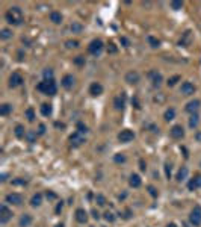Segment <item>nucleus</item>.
I'll list each match as a JSON object with an SVG mask.
<instances>
[{
    "instance_id": "obj_1",
    "label": "nucleus",
    "mask_w": 201,
    "mask_h": 227,
    "mask_svg": "<svg viewBox=\"0 0 201 227\" xmlns=\"http://www.w3.org/2000/svg\"><path fill=\"white\" fill-rule=\"evenodd\" d=\"M5 18L9 24L12 26H20L24 20V15H23V11L18 8V6H12L9 8V11L5 14Z\"/></svg>"
},
{
    "instance_id": "obj_2",
    "label": "nucleus",
    "mask_w": 201,
    "mask_h": 227,
    "mask_svg": "<svg viewBox=\"0 0 201 227\" xmlns=\"http://www.w3.org/2000/svg\"><path fill=\"white\" fill-rule=\"evenodd\" d=\"M36 89L39 92H44L47 95H55L56 91H58V86H56V82L55 80H42L36 85Z\"/></svg>"
},
{
    "instance_id": "obj_3",
    "label": "nucleus",
    "mask_w": 201,
    "mask_h": 227,
    "mask_svg": "<svg viewBox=\"0 0 201 227\" xmlns=\"http://www.w3.org/2000/svg\"><path fill=\"white\" fill-rule=\"evenodd\" d=\"M189 222L193 227H198L201 224V206H195L189 215Z\"/></svg>"
},
{
    "instance_id": "obj_4",
    "label": "nucleus",
    "mask_w": 201,
    "mask_h": 227,
    "mask_svg": "<svg viewBox=\"0 0 201 227\" xmlns=\"http://www.w3.org/2000/svg\"><path fill=\"white\" fill-rule=\"evenodd\" d=\"M102 50H103V43H102V40H94V41H91V44H89V47H88V52H89L91 55H94V56L100 55V53H102Z\"/></svg>"
},
{
    "instance_id": "obj_5",
    "label": "nucleus",
    "mask_w": 201,
    "mask_h": 227,
    "mask_svg": "<svg viewBox=\"0 0 201 227\" xmlns=\"http://www.w3.org/2000/svg\"><path fill=\"white\" fill-rule=\"evenodd\" d=\"M11 216H12V212H11L5 204L0 206V222H2V224H6V222L11 219Z\"/></svg>"
},
{
    "instance_id": "obj_6",
    "label": "nucleus",
    "mask_w": 201,
    "mask_h": 227,
    "mask_svg": "<svg viewBox=\"0 0 201 227\" xmlns=\"http://www.w3.org/2000/svg\"><path fill=\"white\" fill-rule=\"evenodd\" d=\"M20 85H23V76L20 73H12L11 77H9V86L11 88H17Z\"/></svg>"
},
{
    "instance_id": "obj_7",
    "label": "nucleus",
    "mask_w": 201,
    "mask_h": 227,
    "mask_svg": "<svg viewBox=\"0 0 201 227\" xmlns=\"http://www.w3.org/2000/svg\"><path fill=\"white\" fill-rule=\"evenodd\" d=\"M133 138H135V133H133L132 130H129V129L121 130L120 135H118L120 142H130V141H133Z\"/></svg>"
},
{
    "instance_id": "obj_8",
    "label": "nucleus",
    "mask_w": 201,
    "mask_h": 227,
    "mask_svg": "<svg viewBox=\"0 0 201 227\" xmlns=\"http://www.w3.org/2000/svg\"><path fill=\"white\" fill-rule=\"evenodd\" d=\"M126 82L127 83H130V85H136L138 82H139V79H141V76H139V73L138 71H135V70H132V71H129L127 74H126Z\"/></svg>"
},
{
    "instance_id": "obj_9",
    "label": "nucleus",
    "mask_w": 201,
    "mask_h": 227,
    "mask_svg": "<svg viewBox=\"0 0 201 227\" xmlns=\"http://www.w3.org/2000/svg\"><path fill=\"white\" fill-rule=\"evenodd\" d=\"M169 135H171V138H174V139H181V138L184 136V130H183L181 126L177 124V126H172V127H171Z\"/></svg>"
},
{
    "instance_id": "obj_10",
    "label": "nucleus",
    "mask_w": 201,
    "mask_h": 227,
    "mask_svg": "<svg viewBox=\"0 0 201 227\" xmlns=\"http://www.w3.org/2000/svg\"><path fill=\"white\" fill-rule=\"evenodd\" d=\"M6 203H11V204H21L23 203V197L20 195V194H17V192H11V194H8L6 195Z\"/></svg>"
},
{
    "instance_id": "obj_11",
    "label": "nucleus",
    "mask_w": 201,
    "mask_h": 227,
    "mask_svg": "<svg viewBox=\"0 0 201 227\" xmlns=\"http://www.w3.org/2000/svg\"><path fill=\"white\" fill-rule=\"evenodd\" d=\"M180 91H181V94H184V95H192V94L195 92V85L190 83V82H183Z\"/></svg>"
},
{
    "instance_id": "obj_12",
    "label": "nucleus",
    "mask_w": 201,
    "mask_h": 227,
    "mask_svg": "<svg viewBox=\"0 0 201 227\" xmlns=\"http://www.w3.org/2000/svg\"><path fill=\"white\" fill-rule=\"evenodd\" d=\"M187 188H189V191H195V189L201 188V176L198 174V176H195L193 179H190V180L187 182Z\"/></svg>"
},
{
    "instance_id": "obj_13",
    "label": "nucleus",
    "mask_w": 201,
    "mask_h": 227,
    "mask_svg": "<svg viewBox=\"0 0 201 227\" xmlns=\"http://www.w3.org/2000/svg\"><path fill=\"white\" fill-rule=\"evenodd\" d=\"M102 92H103V86H102V83H98V82L91 83V86H89V94H91V95L97 97V95H100Z\"/></svg>"
},
{
    "instance_id": "obj_14",
    "label": "nucleus",
    "mask_w": 201,
    "mask_h": 227,
    "mask_svg": "<svg viewBox=\"0 0 201 227\" xmlns=\"http://www.w3.org/2000/svg\"><path fill=\"white\" fill-rule=\"evenodd\" d=\"M61 85H62L65 89H70V88H73V85H74V77H73V74H65V76L62 77V82H61Z\"/></svg>"
},
{
    "instance_id": "obj_15",
    "label": "nucleus",
    "mask_w": 201,
    "mask_h": 227,
    "mask_svg": "<svg viewBox=\"0 0 201 227\" xmlns=\"http://www.w3.org/2000/svg\"><path fill=\"white\" fill-rule=\"evenodd\" d=\"M114 106H115V109H118V110H123V109H124V106H126V97H124V94L117 95V97L114 98Z\"/></svg>"
},
{
    "instance_id": "obj_16",
    "label": "nucleus",
    "mask_w": 201,
    "mask_h": 227,
    "mask_svg": "<svg viewBox=\"0 0 201 227\" xmlns=\"http://www.w3.org/2000/svg\"><path fill=\"white\" fill-rule=\"evenodd\" d=\"M199 106H201V101H199V100H192V101H189V103L186 104V110H187L189 114H196V110L199 109Z\"/></svg>"
},
{
    "instance_id": "obj_17",
    "label": "nucleus",
    "mask_w": 201,
    "mask_h": 227,
    "mask_svg": "<svg viewBox=\"0 0 201 227\" xmlns=\"http://www.w3.org/2000/svg\"><path fill=\"white\" fill-rule=\"evenodd\" d=\"M70 141H71V145H74V147H79V145H82V144L85 142V139L82 138V135H80L79 132L73 133V135L70 136Z\"/></svg>"
},
{
    "instance_id": "obj_18",
    "label": "nucleus",
    "mask_w": 201,
    "mask_h": 227,
    "mask_svg": "<svg viewBox=\"0 0 201 227\" xmlns=\"http://www.w3.org/2000/svg\"><path fill=\"white\" fill-rule=\"evenodd\" d=\"M86 219H88L86 210H85V209H77V210H76V221L80 222V224H83V222H86Z\"/></svg>"
},
{
    "instance_id": "obj_19",
    "label": "nucleus",
    "mask_w": 201,
    "mask_h": 227,
    "mask_svg": "<svg viewBox=\"0 0 201 227\" xmlns=\"http://www.w3.org/2000/svg\"><path fill=\"white\" fill-rule=\"evenodd\" d=\"M150 77H151V82L154 86H159L162 83V74L157 73V71H150Z\"/></svg>"
},
{
    "instance_id": "obj_20",
    "label": "nucleus",
    "mask_w": 201,
    "mask_h": 227,
    "mask_svg": "<svg viewBox=\"0 0 201 227\" xmlns=\"http://www.w3.org/2000/svg\"><path fill=\"white\" fill-rule=\"evenodd\" d=\"M129 183H130L132 188H139L141 183H142V180H141V177H139L138 174H132L130 179H129Z\"/></svg>"
},
{
    "instance_id": "obj_21",
    "label": "nucleus",
    "mask_w": 201,
    "mask_h": 227,
    "mask_svg": "<svg viewBox=\"0 0 201 227\" xmlns=\"http://www.w3.org/2000/svg\"><path fill=\"white\" fill-rule=\"evenodd\" d=\"M50 21H52V23H55V24L62 23V14H61V12H58V11L50 12Z\"/></svg>"
},
{
    "instance_id": "obj_22",
    "label": "nucleus",
    "mask_w": 201,
    "mask_h": 227,
    "mask_svg": "<svg viewBox=\"0 0 201 227\" xmlns=\"http://www.w3.org/2000/svg\"><path fill=\"white\" fill-rule=\"evenodd\" d=\"M30 224H32V216L29 213H24L20 218V227H29Z\"/></svg>"
},
{
    "instance_id": "obj_23",
    "label": "nucleus",
    "mask_w": 201,
    "mask_h": 227,
    "mask_svg": "<svg viewBox=\"0 0 201 227\" xmlns=\"http://www.w3.org/2000/svg\"><path fill=\"white\" fill-rule=\"evenodd\" d=\"M198 123H199L198 114H192L190 118H189V127H190V129H196V127H198Z\"/></svg>"
},
{
    "instance_id": "obj_24",
    "label": "nucleus",
    "mask_w": 201,
    "mask_h": 227,
    "mask_svg": "<svg viewBox=\"0 0 201 227\" xmlns=\"http://www.w3.org/2000/svg\"><path fill=\"white\" fill-rule=\"evenodd\" d=\"M187 174H189V170H187L186 167H181V168L178 170V173H177V180H178V182L184 180V179L187 177Z\"/></svg>"
},
{
    "instance_id": "obj_25",
    "label": "nucleus",
    "mask_w": 201,
    "mask_h": 227,
    "mask_svg": "<svg viewBox=\"0 0 201 227\" xmlns=\"http://www.w3.org/2000/svg\"><path fill=\"white\" fill-rule=\"evenodd\" d=\"M11 110H12V106L8 104V103H5V104L0 106V115H2V117H6V115H9Z\"/></svg>"
},
{
    "instance_id": "obj_26",
    "label": "nucleus",
    "mask_w": 201,
    "mask_h": 227,
    "mask_svg": "<svg viewBox=\"0 0 201 227\" xmlns=\"http://www.w3.org/2000/svg\"><path fill=\"white\" fill-rule=\"evenodd\" d=\"M30 203H32V206H33V207H38V206L42 203V194H39V192H38V194H35V195L32 197Z\"/></svg>"
},
{
    "instance_id": "obj_27",
    "label": "nucleus",
    "mask_w": 201,
    "mask_h": 227,
    "mask_svg": "<svg viewBox=\"0 0 201 227\" xmlns=\"http://www.w3.org/2000/svg\"><path fill=\"white\" fill-rule=\"evenodd\" d=\"M174 118H175V109H174V107L166 109V112H165V120H166V121H171V120H174Z\"/></svg>"
},
{
    "instance_id": "obj_28",
    "label": "nucleus",
    "mask_w": 201,
    "mask_h": 227,
    "mask_svg": "<svg viewBox=\"0 0 201 227\" xmlns=\"http://www.w3.org/2000/svg\"><path fill=\"white\" fill-rule=\"evenodd\" d=\"M41 114H42L44 117H49V115H52V106H50V104H47V103L41 104Z\"/></svg>"
},
{
    "instance_id": "obj_29",
    "label": "nucleus",
    "mask_w": 201,
    "mask_h": 227,
    "mask_svg": "<svg viewBox=\"0 0 201 227\" xmlns=\"http://www.w3.org/2000/svg\"><path fill=\"white\" fill-rule=\"evenodd\" d=\"M70 29H71V32H73V34H80V32L83 30V26H82L80 23H71Z\"/></svg>"
},
{
    "instance_id": "obj_30",
    "label": "nucleus",
    "mask_w": 201,
    "mask_h": 227,
    "mask_svg": "<svg viewBox=\"0 0 201 227\" xmlns=\"http://www.w3.org/2000/svg\"><path fill=\"white\" fill-rule=\"evenodd\" d=\"M15 136L17 138H23V136H26V132H24V127L21 126V124H18V126H15Z\"/></svg>"
},
{
    "instance_id": "obj_31",
    "label": "nucleus",
    "mask_w": 201,
    "mask_h": 227,
    "mask_svg": "<svg viewBox=\"0 0 201 227\" xmlns=\"http://www.w3.org/2000/svg\"><path fill=\"white\" fill-rule=\"evenodd\" d=\"M24 114H26V118H27L29 121H33V120H35V110H33L32 107H27Z\"/></svg>"
},
{
    "instance_id": "obj_32",
    "label": "nucleus",
    "mask_w": 201,
    "mask_h": 227,
    "mask_svg": "<svg viewBox=\"0 0 201 227\" xmlns=\"http://www.w3.org/2000/svg\"><path fill=\"white\" fill-rule=\"evenodd\" d=\"M42 76H44V80H53V70L52 68H46Z\"/></svg>"
},
{
    "instance_id": "obj_33",
    "label": "nucleus",
    "mask_w": 201,
    "mask_h": 227,
    "mask_svg": "<svg viewBox=\"0 0 201 227\" xmlns=\"http://www.w3.org/2000/svg\"><path fill=\"white\" fill-rule=\"evenodd\" d=\"M12 37V32L9 29H2V32H0V38L2 40H9Z\"/></svg>"
},
{
    "instance_id": "obj_34",
    "label": "nucleus",
    "mask_w": 201,
    "mask_h": 227,
    "mask_svg": "<svg viewBox=\"0 0 201 227\" xmlns=\"http://www.w3.org/2000/svg\"><path fill=\"white\" fill-rule=\"evenodd\" d=\"M95 203H97L98 206H105V204H106V198H105V195L97 194V195H95Z\"/></svg>"
},
{
    "instance_id": "obj_35",
    "label": "nucleus",
    "mask_w": 201,
    "mask_h": 227,
    "mask_svg": "<svg viewBox=\"0 0 201 227\" xmlns=\"http://www.w3.org/2000/svg\"><path fill=\"white\" fill-rule=\"evenodd\" d=\"M147 41H148V44H150L151 47H159V46H160V41H159L157 38H154V37H148Z\"/></svg>"
},
{
    "instance_id": "obj_36",
    "label": "nucleus",
    "mask_w": 201,
    "mask_h": 227,
    "mask_svg": "<svg viewBox=\"0 0 201 227\" xmlns=\"http://www.w3.org/2000/svg\"><path fill=\"white\" fill-rule=\"evenodd\" d=\"M180 79H181V77L177 74V76H172L171 79H168V82H166V83H168V86H174V85H175V83H177Z\"/></svg>"
},
{
    "instance_id": "obj_37",
    "label": "nucleus",
    "mask_w": 201,
    "mask_h": 227,
    "mask_svg": "<svg viewBox=\"0 0 201 227\" xmlns=\"http://www.w3.org/2000/svg\"><path fill=\"white\" fill-rule=\"evenodd\" d=\"M76 129H77V132L82 135V133H86L88 132V127L83 124V123H77V126H76Z\"/></svg>"
},
{
    "instance_id": "obj_38",
    "label": "nucleus",
    "mask_w": 201,
    "mask_h": 227,
    "mask_svg": "<svg viewBox=\"0 0 201 227\" xmlns=\"http://www.w3.org/2000/svg\"><path fill=\"white\" fill-rule=\"evenodd\" d=\"M114 161H115L117 164H124V162H126V156L121 155V153H118V155L114 156Z\"/></svg>"
},
{
    "instance_id": "obj_39",
    "label": "nucleus",
    "mask_w": 201,
    "mask_h": 227,
    "mask_svg": "<svg viewBox=\"0 0 201 227\" xmlns=\"http://www.w3.org/2000/svg\"><path fill=\"white\" fill-rule=\"evenodd\" d=\"M65 46H67L68 49H76V47H79V41H73V40H70V41H67V43H65Z\"/></svg>"
},
{
    "instance_id": "obj_40",
    "label": "nucleus",
    "mask_w": 201,
    "mask_h": 227,
    "mask_svg": "<svg viewBox=\"0 0 201 227\" xmlns=\"http://www.w3.org/2000/svg\"><path fill=\"white\" fill-rule=\"evenodd\" d=\"M74 64H76V65H79V67L85 65V58H83V56H77V58H74Z\"/></svg>"
},
{
    "instance_id": "obj_41",
    "label": "nucleus",
    "mask_w": 201,
    "mask_h": 227,
    "mask_svg": "<svg viewBox=\"0 0 201 227\" xmlns=\"http://www.w3.org/2000/svg\"><path fill=\"white\" fill-rule=\"evenodd\" d=\"M147 189H148V192H150V195H151V197H154V198H156V197L159 195V192H157V189H156L154 186H151V185H150Z\"/></svg>"
},
{
    "instance_id": "obj_42",
    "label": "nucleus",
    "mask_w": 201,
    "mask_h": 227,
    "mask_svg": "<svg viewBox=\"0 0 201 227\" xmlns=\"http://www.w3.org/2000/svg\"><path fill=\"white\" fill-rule=\"evenodd\" d=\"M105 219L109 221V222H114V221H115V215H114L112 212H106V213H105Z\"/></svg>"
},
{
    "instance_id": "obj_43",
    "label": "nucleus",
    "mask_w": 201,
    "mask_h": 227,
    "mask_svg": "<svg viewBox=\"0 0 201 227\" xmlns=\"http://www.w3.org/2000/svg\"><path fill=\"white\" fill-rule=\"evenodd\" d=\"M26 136H27L29 142H33V141H35V136H36V133H35V132H27V133H26Z\"/></svg>"
},
{
    "instance_id": "obj_44",
    "label": "nucleus",
    "mask_w": 201,
    "mask_h": 227,
    "mask_svg": "<svg viewBox=\"0 0 201 227\" xmlns=\"http://www.w3.org/2000/svg\"><path fill=\"white\" fill-rule=\"evenodd\" d=\"M181 6H183V2H172V3H171V8H172V9H180Z\"/></svg>"
},
{
    "instance_id": "obj_45",
    "label": "nucleus",
    "mask_w": 201,
    "mask_h": 227,
    "mask_svg": "<svg viewBox=\"0 0 201 227\" xmlns=\"http://www.w3.org/2000/svg\"><path fill=\"white\" fill-rule=\"evenodd\" d=\"M165 173H166V177L169 179V177H171V165H169V164L165 165Z\"/></svg>"
},
{
    "instance_id": "obj_46",
    "label": "nucleus",
    "mask_w": 201,
    "mask_h": 227,
    "mask_svg": "<svg viewBox=\"0 0 201 227\" xmlns=\"http://www.w3.org/2000/svg\"><path fill=\"white\" fill-rule=\"evenodd\" d=\"M120 41H121V44H123L124 47H127V46H129V40H127L126 37H121V38H120Z\"/></svg>"
},
{
    "instance_id": "obj_47",
    "label": "nucleus",
    "mask_w": 201,
    "mask_h": 227,
    "mask_svg": "<svg viewBox=\"0 0 201 227\" xmlns=\"http://www.w3.org/2000/svg\"><path fill=\"white\" fill-rule=\"evenodd\" d=\"M38 133H39V135H44V133H46V126H44V124H39V127H38Z\"/></svg>"
},
{
    "instance_id": "obj_48",
    "label": "nucleus",
    "mask_w": 201,
    "mask_h": 227,
    "mask_svg": "<svg viewBox=\"0 0 201 227\" xmlns=\"http://www.w3.org/2000/svg\"><path fill=\"white\" fill-rule=\"evenodd\" d=\"M109 53H117V47H115V44H109Z\"/></svg>"
},
{
    "instance_id": "obj_49",
    "label": "nucleus",
    "mask_w": 201,
    "mask_h": 227,
    "mask_svg": "<svg viewBox=\"0 0 201 227\" xmlns=\"http://www.w3.org/2000/svg\"><path fill=\"white\" fill-rule=\"evenodd\" d=\"M62 207H64V203H62V201H61V203H58V206H56V213H61Z\"/></svg>"
},
{
    "instance_id": "obj_50",
    "label": "nucleus",
    "mask_w": 201,
    "mask_h": 227,
    "mask_svg": "<svg viewBox=\"0 0 201 227\" xmlns=\"http://www.w3.org/2000/svg\"><path fill=\"white\" fill-rule=\"evenodd\" d=\"M132 103H133V104H135V107H138V109H139V107H141V106H139V100H138V98H136V97H135V98H133V100H132Z\"/></svg>"
},
{
    "instance_id": "obj_51",
    "label": "nucleus",
    "mask_w": 201,
    "mask_h": 227,
    "mask_svg": "<svg viewBox=\"0 0 201 227\" xmlns=\"http://www.w3.org/2000/svg\"><path fill=\"white\" fill-rule=\"evenodd\" d=\"M139 165H141V170H142V171H145V170H147V165H145V162H144L142 159L139 161Z\"/></svg>"
},
{
    "instance_id": "obj_52",
    "label": "nucleus",
    "mask_w": 201,
    "mask_h": 227,
    "mask_svg": "<svg viewBox=\"0 0 201 227\" xmlns=\"http://www.w3.org/2000/svg\"><path fill=\"white\" fill-rule=\"evenodd\" d=\"M92 216H94L95 219H98V218H100V213H98L97 210H92Z\"/></svg>"
},
{
    "instance_id": "obj_53",
    "label": "nucleus",
    "mask_w": 201,
    "mask_h": 227,
    "mask_svg": "<svg viewBox=\"0 0 201 227\" xmlns=\"http://www.w3.org/2000/svg\"><path fill=\"white\" fill-rule=\"evenodd\" d=\"M24 180H14V185H24Z\"/></svg>"
},
{
    "instance_id": "obj_54",
    "label": "nucleus",
    "mask_w": 201,
    "mask_h": 227,
    "mask_svg": "<svg viewBox=\"0 0 201 227\" xmlns=\"http://www.w3.org/2000/svg\"><path fill=\"white\" fill-rule=\"evenodd\" d=\"M47 197H49V198H56V194H52V192H47Z\"/></svg>"
},
{
    "instance_id": "obj_55",
    "label": "nucleus",
    "mask_w": 201,
    "mask_h": 227,
    "mask_svg": "<svg viewBox=\"0 0 201 227\" xmlns=\"http://www.w3.org/2000/svg\"><path fill=\"white\" fill-rule=\"evenodd\" d=\"M168 227H177V225H175V224H172V222H171V224H168Z\"/></svg>"
},
{
    "instance_id": "obj_56",
    "label": "nucleus",
    "mask_w": 201,
    "mask_h": 227,
    "mask_svg": "<svg viewBox=\"0 0 201 227\" xmlns=\"http://www.w3.org/2000/svg\"><path fill=\"white\" fill-rule=\"evenodd\" d=\"M56 227H64V224H58V225H56Z\"/></svg>"
}]
</instances>
